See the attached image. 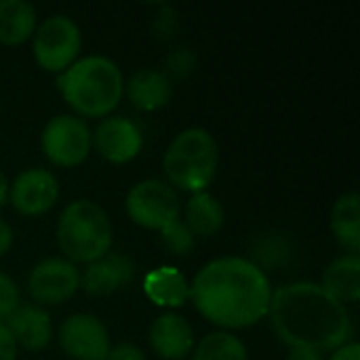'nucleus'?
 I'll list each match as a JSON object with an SVG mask.
<instances>
[{"instance_id":"1","label":"nucleus","mask_w":360,"mask_h":360,"mask_svg":"<svg viewBox=\"0 0 360 360\" xmlns=\"http://www.w3.org/2000/svg\"><path fill=\"white\" fill-rule=\"evenodd\" d=\"M272 285L268 274L247 257H219L198 270L190 285L196 310L215 327L247 329L270 312Z\"/></svg>"},{"instance_id":"2","label":"nucleus","mask_w":360,"mask_h":360,"mask_svg":"<svg viewBox=\"0 0 360 360\" xmlns=\"http://www.w3.org/2000/svg\"><path fill=\"white\" fill-rule=\"evenodd\" d=\"M268 316L283 344L321 354L346 346L354 333L348 308L316 283H289L276 289Z\"/></svg>"},{"instance_id":"3","label":"nucleus","mask_w":360,"mask_h":360,"mask_svg":"<svg viewBox=\"0 0 360 360\" xmlns=\"http://www.w3.org/2000/svg\"><path fill=\"white\" fill-rule=\"evenodd\" d=\"M63 101L84 118H103L114 112L124 95V76L105 55L76 59L55 80Z\"/></svg>"},{"instance_id":"4","label":"nucleus","mask_w":360,"mask_h":360,"mask_svg":"<svg viewBox=\"0 0 360 360\" xmlns=\"http://www.w3.org/2000/svg\"><path fill=\"white\" fill-rule=\"evenodd\" d=\"M57 245L68 262L91 264L112 251V221L101 205L78 198L59 213L55 228Z\"/></svg>"},{"instance_id":"5","label":"nucleus","mask_w":360,"mask_h":360,"mask_svg":"<svg viewBox=\"0 0 360 360\" xmlns=\"http://www.w3.org/2000/svg\"><path fill=\"white\" fill-rule=\"evenodd\" d=\"M219 167V148L215 137L202 127L184 129L169 143L162 169L169 186L184 192H207Z\"/></svg>"},{"instance_id":"6","label":"nucleus","mask_w":360,"mask_h":360,"mask_svg":"<svg viewBox=\"0 0 360 360\" xmlns=\"http://www.w3.org/2000/svg\"><path fill=\"white\" fill-rule=\"evenodd\" d=\"M32 53L36 63L53 74L65 72L82 49L80 27L68 15L46 17L34 32Z\"/></svg>"},{"instance_id":"7","label":"nucleus","mask_w":360,"mask_h":360,"mask_svg":"<svg viewBox=\"0 0 360 360\" xmlns=\"http://www.w3.org/2000/svg\"><path fill=\"white\" fill-rule=\"evenodd\" d=\"M93 139L89 124L74 116L61 114L51 118L40 135V148L51 165L61 169L78 167L86 160Z\"/></svg>"},{"instance_id":"8","label":"nucleus","mask_w":360,"mask_h":360,"mask_svg":"<svg viewBox=\"0 0 360 360\" xmlns=\"http://www.w3.org/2000/svg\"><path fill=\"white\" fill-rule=\"evenodd\" d=\"M124 205L133 224L156 232L177 221L181 213V202L175 188L160 179H143L135 184L129 190Z\"/></svg>"},{"instance_id":"9","label":"nucleus","mask_w":360,"mask_h":360,"mask_svg":"<svg viewBox=\"0 0 360 360\" xmlns=\"http://www.w3.org/2000/svg\"><path fill=\"white\" fill-rule=\"evenodd\" d=\"M80 289V272L76 264L63 257H46L38 262L27 276V291L36 306H59L74 297Z\"/></svg>"},{"instance_id":"10","label":"nucleus","mask_w":360,"mask_h":360,"mask_svg":"<svg viewBox=\"0 0 360 360\" xmlns=\"http://www.w3.org/2000/svg\"><path fill=\"white\" fill-rule=\"evenodd\" d=\"M61 350L72 360H105L110 352L108 327L93 314L68 316L57 333Z\"/></svg>"},{"instance_id":"11","label":"nucleus","mask_w":360,"mask_h":360,"mask_svg":"<svg viewBox=\"0 0 360 360\" xmlns=\"http://www.w3.org/2000/svg\"><path fill=\"white\" fill-rule=\"evenodd\" d=\"M8 198L17 213L36 217L55 207L59 198V181L46 169H27L8 184Z\"/></svg>"},{"instance_id":"12","label":"nucleus","mask_w":360,"mask_h":360,"mask_svg":"<svg viewBox=\"0 0 360 360\" xmlns=\"http://www.w3.org/2000/svg\"><path fill=\"white\" fill-rule=\"evenodd\" d=\"M97 154L112 165H127L143 148L141 129L124 116H108L91 135Z\"/></svg>"},{"instance_id":"13","label":"nucleus","mask_w":360,"mask_h":360,"mask_svg":"<svg viewBox=\"0 0 360 360\" xmlns=\"http://www.w3.org/2000/svg\"><path fill=\"white\" fill-rule=\"evenodd\" d=\"M135 278V264L129 255L122 253H105L99 259L86 264L80 274V287L84 293L93 297H105L114 291L131 285Z\"/></svg>"},{"instance_id":"14","label":"nucleus","mask_w":360,"mask_h":360,"mask_svg":"<svg viewBox=\"0 0 360 360\" xmlns=\"http://www.w3.org/2000/svg\"><path fill=\"white\" fill-rule=\"evenodd\" d=\"M8 333L13 335L17 348L27 352L44 350L53 340V321L49 312L36 304L19 306L4 323Z\"/></svg>"},{"instance_id":"15","label":"nucleus","mask_w":360,"mask_h":360,"mask_svg":"<svg viewBox=\"0 0 360 360\" xmlns=\"http://www.w3.org/2000/svg\"><path fill=\"white\" fill-rule=\"evenodd\" d=\"M150 346L165 360H184L196 346L192 325L175 312L158 316L150 327Z\"/></svg>"},{"instance_id":"16","label":"nucleus","mask_w":360,"mask_h":360,"mask_svg":"<svg viewBox=\"0 0 360 360\" xmlns=\"http://www.w3.org/2000/svg\"><path fill=\"white\" fill-rule=\"evenodd\" d=\"M124 93L131 105L139 112H156L171 101L173 82L160 70L141 68L124 82Z\"/></svg>"},{"instance_id":"17","label":"nucleus","mask_w":360,"mask_h":360,"mask_svg":"<svg viewBox=\"0 0 360 360\" xmlns=\"http://www.w3.org/2000/svg\"><path fill=\"white\" fill-rule=\"evenodd\" d=\"M143 293L160 308H181L190 300V283L177 268L160 266L146 274Z\"/></svg>"},{"instance_id":"18","label":"nucleus","mask_w":360,"mask_h":360,"mask_svg":"<svg viewBox=\"0 0 360 360\" xmlns=\"http://www.w3.org/2000/svg\"><path fill=\"white\" fill-rule=\"evenodd\" d=\"M321 287L340 304H356L360 300V257L354 253L333 259L325 272Z\"/></svg>"},{"instance_id":"19","label":"nucleus","mask_w":360,"mask_h":360,"mask_svg":"<svg viewBox=\"0 0 360 360\" xmlns=\"http://www.w3.org/2000/svg\"><path fill=\"white\" fill-rule=\"evenodd\" d=\"M36 8L25 0H0V44L17 46L34 36Z\"/></svg>"},{"instance_id":"20","label":"nucleus","mask_w":360,"mask_h":360,"mask_svg":"<svg viewBox=\"0 0 360 360\" xmlns=\"http://www.w3.org/2000/svg\"><path fill=\"white\" fill-rule=\"evenodd\" d=\"M184 217H186L184 224L194 236L211 238L224 228L226 211L213 194L198 192V194H192L190 200L186 202Z\"/></svg>"},{"instance_id":"21","label":"nucleus","mask_w":360,"mask_h":360,"mask_svg":"<svg viewBox=\"0 0 360 360\" xmlns=\"http://www.w3.org/2000/svg\"><path fill=\"white\" fill-rule=\"evenodd\" d=\"M331 230L338 243L348 251L359 255L360 251V198L356 192L342 194L331 211Z\"/></svg>"},{"instance_id":"22","label":"nucleus","mask_w":360,"mask_h":360,"mask_svg":"<svg viewBox=\"0 0 360 360\" xmlns=\"http://www.w3.org/2000/svg\"><path fill=\"white\" fill-rule=\"evenodd\" d=\"M192 360H249L247 346L230 331H215L205 335L194 346Z\"/></svg>"},{"instance_id":"23","label":"nucleus","mask_w":360,"mask_h":360,"mask_svg":"<svg viewBox=\"0 0 360 360\" xmlns=\"http://www.w3.org/2000/svg\"><path fill=\"white\" fill-rule=\"evenodd\" d=\"M160 243L171 255L184 257L194 249L196 236L188 230V226L181 219H177V221H173V224H169L167 228L160 230Z\"/></svg>"},{"instance_id":"24","label":"nucleus","mask_w":360,"mask_h":360,"mask_svg":"<svg viewBox=\"0 0 360 360\" xmlns=\"http://www.w3.org/2000/svg\"><path fill=\"white\" fill-rule=\"evenodd\" d=\"M165 68H167V76H175V78H186L190 76L194 70H196V55L190 51V49H175L169 53L167 61H165Z\"/></svg>"},{"instance_id":"25","label":"nucleus","mask_w":360,"mask_h":360,"mask_svg":"<svg viewBox=\"0 0 360 360\" xmlns=\"http://www.w3.org/2000/svg\"><path fill=\"white\" fill-rule=\"evenodd\" d=\"M21 306L19 289L11 276L0 272V323H6V319Z\"/></svg>"},{"instance_id":"26","label":"nucleus","mask_w":360,"mask_h":360,"mask_svg":"<svg viewBox=\"0 0 360 360\" xmlns=\"http://www.w3.org/2000/svg\"><path fill=\"white\" fill-rule=\"evenodd\" d=\"M257 253H255V257H257V262H253L255 266L262 262L264 266H268V262H270V255H276V262L278 264H283L285 262V257L289 255V249L285 247V243L281 240V238H268V240H262V243H257V249H255Z\"/></svg>"},{"instance_id":"27","label":"nucleus","mask_w":360,"mask_h":360,"mask_svg":"<svg viewBox=\"0 0 360 360\" xmlns=\"http://www.w3.org/2000/svg\"><path fill=\"white\" fill-rule=\"evenodd\" d=\"M105 360H146V354L135 344H118L110 348Z\"/></svg>"},{"instance_id":"28","label":"nucleus","mask_w":360,"mask_h":360,"mask_svg":"<svg viewBox=\"0 0 360 360\" xmlns=\"http://www.w3.org/2000/svg\"><path fill=\"white\" fill-rule=\"evenodd\" d=\"M17 344L4 323H0V360H17Z\"/></svg>"},{"instance_id":"29","label":"nucleus","mask_w":360,"mask_h":360,"mask_svg":"<svg viewBox=\"0 0 360 360\" xmlns=\"http://www.w3.org/2000/svg\"><path fill=\"white\" fill-rule=\"evenodd\" d=\"M329 360H360V346L356 342H348L346 346L338 348Z\"/></svg>"},{"instance_id":"30","label":"nucleus","mask_w":360,"mask_h":360,"mask_svg":"<svg viewBox=\"0 0 360 360\" xmlns=\"http://www.w3.org/2000/svg\"><path fill=\"white\" fill-rule=\"evenodd\" d=\"M11 245H13V230L4 219H0V257L8 253Z\"/></svg>"},{"instance_id":"31","label":"nucleus","mask_w":360,"mask_h":360,"mask_svg":"<svg viewBox=\"0 0 360 360\" xmlns=\"http://www.w3.org/2000/svg\"><path fill=\"white\" fill-rule=\"evenodd\" d=\"M287 360H325L321 352L316 350H308V348H291Z\"/></svg>"},{"instance_id":"32","label":"nucleus","mask_w":360,"mask_h":360,"mask_svg":"<svg viewBox=\"0 0 360 360\" xmlns=\"http://www.w3.org/2000/svg\"><path fill=\"white\" fill-rule=\"evenodd\" d=\"M6 198H8V179H6L4 171L0 169V207L6 202Z\"/></svg>"}]
</instances>
